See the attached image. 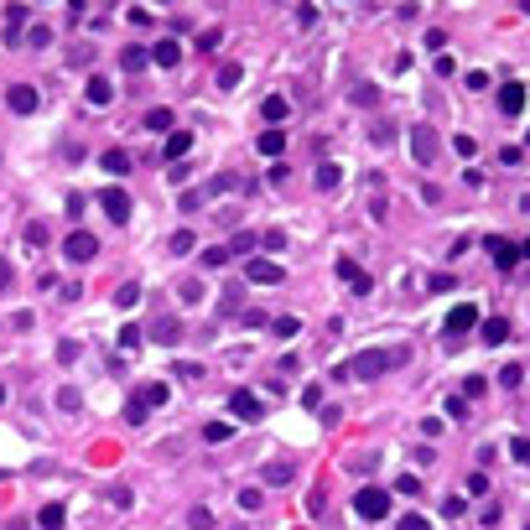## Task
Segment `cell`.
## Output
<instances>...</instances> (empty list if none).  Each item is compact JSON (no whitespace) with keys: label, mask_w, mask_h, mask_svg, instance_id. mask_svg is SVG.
Instances as JSON below:
<instances>
[{"label":"cell","mask_w":530,"mask_h":530,"mask_svg":"<svg viewBox=\"0 0 530 530\" xmlns=\"http://www.w3.org/2000/svg\"><path fill=\"white\" fill-rule=\"evenodd\" d=\"M406 359H411L406 343H395V349H364V353H353L349 364L333 369V379H385L390 369H401Z\"/></svg>","instance_id":"cell-1"},{"label":"cell","mask_w":530,"mask_h":530,"mask_svg":"<svg viewBox=\"0 0 530 530\" xmlns=\"http://www.w3.org/2000/svg\"><path fill=\"white\" fill-rule=\"evenodd\" d=\"M353 515L369 520V525H375V520H385V515H390V494H385V489H359V494H353Z\"/></svg>","instance_id":"cell-2"},{"label":"cell","mask_w":530,"mask_h":530,"mask_svg":"<svg viewBox=\"0 0 530 530\" xmlns=\"http://www.w3.org/2000/svg\"><path fill=\"white\" fill-rule=\"evenodd\" d=\"M63 255H68V260H73V265H89V260H94V255H99V239H94V234H89V229H73V234H68V239H63Z\"/></svg>","instance_id":"cell-3"},{"label":"cell","mask_w":530,"mask_h":530,"mask_svg":"<svg viewBox=\"0 0 530 530\" xmlns=\"http://www.w3.org/2000/svg\"><path fill=\"white\" fill-rule=\"evenodd\" d=\"M229 411H234L239 421H260V416H265V406H260V395H255V390H245V385H239V390H229Z\"/></svg>","instance_id":"cell-4"},{"label":"cell","mask_w":530,"mask_h":530,"mask_svg":"<svg viewBox=\"0 0 530 530\" xmlns=\"http://www.w3.org/2000/svg\"><path fill=\"white\" fill-rule=\"evenodd\" d=\"M483 250L494 255V265H499V271H515V260H520V245H515V239H505V234H489V239H483Z\"/></svg>","instance_id":"cell-5"},{"label":"cell","mask_w":530,"mask_h":530,"mask_svg":"<svg viewBox=\"0 0 530 530\" xmlns=\"http://www.w3.org/2000/svg\"><path fill=\"white\" fill-rule=\"evenodd\" d=\"M99 208H104L115 224H125V219H130V192L125 188H104V192H99Z\"/></svg>","instance_id":"cell-6"},{"label":"cell","mask_w":530,"mask_h":530,"mask_svg":"<svg viewBox=\"0 0 530 530\" xmlns=\"http://www.w3.org/2000/svg\"><path fill=\"white\" fill-rule=\"evenodd\" d=\"M245 276H250L255 286H281V281H286V271L276 265V260H250V265H245Z\"/></svg>","instance_id":"cell-7"},{"label":"cell","mask_w":530,"mask_h":530,"mask_svg":"<svg viewBox=\"0 0 530 530\" xmlns=\"http://www.w3.org/2000/svg\"><path fill=\"white\" fill-rule=\"evenodd\" d=\"M5 104H11V115H32L36 109V89L32 83H11V89H5Z\"/></svg>","instance_id":"cell-8"},{"label":"cell","mask_w":530,"mask_h":530,"mask_svg":"<svg viewBox=\"0 0 530 530\" xmlns=\"http://www.w3.org/2000/svg\"><path fill=\"white\" fill-rule=\"evenodd\" d=\"M411 156H416L421 166H432V156H437V135H432L426 125H416V130H411Z\"/></svg>","instance_id":"cell-9"},{"label":"cell","mask_w":530,"mask_h":530,"mask_svg":"<svg viewBox=\"0 0 530 530\" xmlns=\"http://www.w3.org/2000/svg\"><path fill=\"white\" fill-rule=\"evenodd\" d=\"M473 322H478V307H473V302H458V307L448 312V322H442V328H448V333H468Z\"/></svg>","instance_id":"cell-10"},{"label":"cell","mask_w":530,"mask_h":530,"mask_svg":"<svg viewBox=\"0 0 530 530\" xmlns=\"http://www.w3.org/2000/svg\"><path fill=\"white\" fill-rule=\"evenodd\" d=\"M338 281H349V286H353V291H359V296H369V286H375V281H369L364 271H359V265H353V260H338Z\"/></svg>","instance_id":"cell-11"},{"label":"cell","mask_w":530,"mask_h":530,"mask_svg":"<svg viewBox=\"0 0 530 530\" xmlns=\"http://www.w3.org/2000/svg\"><path fill=\"white\" fill-rule=\"evenodd\" d=\"M499 109H505V115H520V109H525V83H505V89H499Z\"/></svg>","instance_id":"cell-12"},{"label":"cell","mask_w":530,"mask_h":530,"mask_svg":"<svg viewBox=\"0 0 530 530\" xmlns=\"http://www.w3.org/2000/svg\"><path fill=\"white\" fill-rule=\"evenodd\" d=\"M188 151H192V130H172L166 135V162H182Z\"/></svg>","instance_id":"cell-13"},{"label":"cell","mask_w":530,"mask_h":530,"mask_svg":"<svg viewBox=\"0 0 530 530\" xmlns=\"http://www.w3.org/2000/svg\"><path fill=\"white\" fill-rule=\"evenodd\" d=\"M151 63H156V68H177V63H182V47H177V42H156Z\"/></svg>","instance_id":"cell-14"},{"label":"cell","mask_w":530,"mask_h":530,"mask_svg":"<svg viewBox=\"0 0 530 530\" xmlns=\"http://www.w3.org/2000/svg\"><path fill=\"white\" fill-rule=\"evenodd\" d=\"M83 94H89V104H99V109H104L109 99H115V89H109V78H99V73H94V78H89V89H83Z\"/></svg>","instance_id":"cell-15"},{"label":"cell","mask_w":530,"mask_h":530,"mask_svg":"<svg viewBox=\"0 0 530 530\" xmlns=\"http://www.w3.org/2000/svg\"><path fill=\"white\" fill-rule=\"evenodd\" d=\"M265 483L286 489V483H296V468H291V463H265Z\"/></svg>","instance_id":"cell-16"},{"label":"cell","mask_w":530,"mask_h":530,"mask_svg":"<svg viewBox=\"0 0 530 530\" xmlns=\"http://www.w3.org/2000/svg\"><path fill=\"white\" fill-rule=\"evenodd\" d=\"M260 156H281L286 151V135H281V130H260Z\"/></svg>","instance_id":"cell-17"},{"label":"cell","mask_w":530,"mask_h":530,"mask_svg":"<svg viewBox=\"0 0 530 530\" xmlns=\"http://www.w3.org/2000/svg\"><path fill=\"white\" fill-rule=\"evenodd\" d=\"M146 63H151V52H146V47H125V52H120V68H125V73H141Z\"/></svg>","instance_id":"cell-18"},{"label":"cell","mask_w":530,"mask_h":530,"mask_svg":"<svg viewBox=\"0 0 530 530\" xmlns=\"http://www.w3.org/2000/svg\"><path fill=\"white\" fill-rule=\"evenodd\" d=\"M21 26H26V5H11L5 11V42L16 47V36H21Z\"/></svg>","instance_id":"cell-19"},{"label":"cell","mask_w":530,"mask_h":530,"mask_svg":"<svg viewBox=\"0 0 530 530\" xmlns=\"http://www.w3.org/2000/svg\"><path fill=\"white\" fill-rule=\"evenodd\" d=\"M478 333H483V343H494V349H499V343L509 338V322H505V318H489V322H483Z\"/></svg>","instance_id":"cell-20"},{"label":"cell","mask_w":530,"mask_h":530,"mask_svg":"<svg viewBox=\"0 0 530 530\" xmlns=\"http://www.w3.org/2000/svg\"><path fill=\"white\" fill-rule=\"evenodd\" d=\"M63 520H68V509H63V505H42L36 525H42V530H63Z\"/></svg>","instance_id":"cell-21"},{"label":"cell","mask_w":530,"mask_h":530,"mask_svg":"<svg viewBox=\"0 0 530 530\" xmlns=\"http://www.w3.org/2000/svg\"><path fill=\"white\" fill-rule=\"evenodd\" d=\"M338 182H343V166L322 162V166H318V188H322V192H333V188H338Z\"/></svg>","instance_id":"cell-22"},{"label":"cell","mask_w":530,"mask_h":530,"mask_svg":"<svg viewBox=\"0 0 530 530\" xmlns=\"http://www.w3.org/2000/svg\"><path fill=\"white\" fill-rule=\"evenodd\" d=\"M286 109H291V104H286L281 94H271V99H265V104H260V115H265V120H271V125H276V120H286Z\"/></svg>","instance_id":"cell-23"},{"label":"cell","mask_w":530,"mask_h":530,"mask_svg":"<svg viewBox=\"0 0 530 530\" xmlns=\"http://www.w3.org/2000/svg\"><path fill=\"white\" fill-rule=\"evenodd\" d=\"M224 260H229V245H208L203 250V271H219Z\"/></svg>","instance_id":"cell-24"},{"label":"cell","mask_w":530,"mask_h":530,"mask_svg":"<svg viewBox=\"0 0 530 530\" xmlns=\"http://www.w3.org/2000/svg\"><path fill=\"white\" fill-rule=\"evenodd\" d=\"M146 130H172V109H146Z\"/></svg>","instance_id":"cell-25"},{"label":"cell","mask_w":530,"mask_h":530,"mask_svg":"<svg viewBox=\"0 0 530 530\" xmlns=\"http://www.w3.org/2000/svg\"><path fill=\"white\" fill-rule=\"evenodd\" d=\"M135 302H141V286H135V281H125V286L115 291V307H125V312H130Z\"/></svg>","instance_id":"cell-26"},{"label":"cell","mask_w":530,"mask_h":530,"mask_svg":"<svg viewBox=\"0 0 530 530\" xmlns=\"http://www.w3.org/2000/svg\"><path fill=\"white\" fill-rule=\"evenodd\" d=\"M192 245H198V234H192V229H177V234H172V255H188Z\"/></svg>","instance_id":"cell-27"},{"label":"cell","mask_w":530,"mask_h":530,"mask_svg":"<svg viewBox=\"0 0 530 530\" xmlns=\"http://www.w3.org/2000/svg\"><path fill=\"white\" fill-rule=\"evenodd\" d=\"M229 432H234L229 421H208L203 426V442H229Z\"/></svg>","instance_id":"cell-28"},{"label":"cell","mask_w":530,"mask_h":530,"mask_svg":"<svg viewBox=\"0 0 530 530\" xmlns=\"http://www.w3.org/2000/svg\"><path fill=\"white\" fill-rule=\"evenodd\" d=\"M239 78H245V68H239V63H224V68H219V89H234Z\"/></svg>","instance_id":"cell-29"},{"label":"cell","mask_w":530,"mask_h":530,"mask_svg":"<svg viewBox=\"0 0 530 530\" xmlns=\"http://www.w3.org/2000/svg\"><path fill=\"white\" fill-rule=\"evenodd\" d=\"M260 505H265V494H260V489H239V509H245V515H255Z\"/></svg>","instance_id":"cell-30"},{"label":"cell","mask_w":530,"mask_h":530,"mask_svg":"<svg viewBox=\"0 0 530 530\" xmlns=\"http://www.w3.org/2000/svg\"><path fill=\"white\" fill-rule=\"evenodd\" d=\"M509 458H515L520 468H530V437H515V442H509Z\"/></svg>","instance_id":"cell-31"},{"label":"cell","mask_w":530,"mask_h":530,"mask_svg":"<svg viewBox=\"0 0 530 530\" xmlns=\"http://www.w3.org/2000/svg\"><path fill=\"white\" fill-rule=\"evenodd\" d=\"M104 172H130V156L120 151V146H115V151H104Z\"/></svg>","instance_id":"cell-32"},{"label":"cell","mask_w":530,"mask_h":530,"mask_svg":"<svg viewBox=\"0 0 530 530\" xmlns=\"http://www.w3.org/2000/svg\"><path fill=\"white\" fill-rule=\"evenodd\" d=\"M395 530H432V520L411 509V515H401V520H395Z\"/></svg>","instance_id":"cell-33"},{"label":"cell","mask_w":530,"mask_h":530,"mask_svg":"<svg viewBox=\"0 0 530 530\" xmlns=\"http://www.w3.org/2000/svg\"><path fill=\"white\" fill-rule=\"evenodd\" d=\"M353 104H379V89H375V83H359V89H353Z\"/></svg>","instance_id":"cell-34"},{"label":"cell","mask_w":530,"mask_h":530,"mask_svg":"<svg viewBox=\"0 0 530 530\" xmlns=\"http://www.w3.org/2000/svg\"><path fill=\"white\" fill-rule=\"evenodd\" d=\"M250 250H255V234H245V229H239V234L229 239V255H250Z\"/></svg>","instance_id":"cell-35"},{"label":"cell","mask_w":530,"mask_h":530,"mask_svg":"<svg viewBox=\"0 0 530 530\" xmlns=\"http://www.w3.org/2000/svg\"><path fill=\"white\" fill-rule=\"evenodd\" d=\"M58 406H63V411H78V406H83V395H78L73 385H63V390H58Z\"/></svg>","instance_id":"cell-36"},{"label":"cell","mask_w":530,"mask_h":530,"mask_svg":"<svg viewBox=\"0 0 530 530\" xmlns=\"http://www.w3.org/2000/svg\"><path fill=\"white\" fill-rule=\"evenodd\" d=\"M442 515H448V520H463V515H468V499H458V494L442 499Z\"/></svg>","instance_id":"cell-37"},{"label":"cell","mask_w":530,"mask_h":530,"mask_svg":"<svg viewBox=\"0 0 530 530\" xmlns=\"http://www.w3.org/2000/svg\"><path fill=\"white\" fill-rule=\"evenodd\" d=\"M219 312H224V318H234V312H239V286H224V302H219Z\"/></svg>","instance_id":"cell-38"},{"label":"cell","mask_w":530,"mask_h":530,"mask_svg":"<svg viewBox=\"0 0 530 530\" xmlns=\"http://www.w3.org/2000/svg\"><path fill=\"white\" fill-rule=\"evenodd\" d=\"M192 302H203V281H182V307H192Z\"/></svg>","instance_id":"cell-39"},{"label":"cell","mask_w":530,"mask_h":530,"mask_svg":"<svg viewBox=\"0 0 530 530\" xmlns=\"http://www.w3.org/2000/svg\"><path fill=\"white\" fill-rule=\"evenodd\" d=\"M156 338H162V343H177V318H162V322H156Z\"/></svg>","instance_id":"cell-40"},{"label":"cell","mask_w":530,"mask_h":530,"mask_svg":"<svg viewBox=\"0 0 530 530\" xmlns=\"http://www.w3.org/2000/svg\"><path fill=\"white\" fill-rule=\"evenodd\" d=\"M188 525H192V530H213V515H208V509L198 505V509H192V515H188Z\"/></svg>","instance_id":"cell-41"},{"label":"cell","mask_w":530,"mask_h":530,"mask_svg":"<svg viewBox=\"0 0 530 530\" xmlns=\"http://www.w3.org/2000/svg\"><path fill=\"white\" fill-rule=\"evenodd\" d=\"M483 390H489V379H478V375H473V379H463V395H468V401H478Z\"/></svg>","instance_id":"cell-42"},{"label":"cell","mask_w":530,"mask_h":530,"mask_svg":"<svg viewBox=\"0 0 530 530\" xmlns=\"http://www.w3.org/2000/svg\"><path fill=\"white\" fill-rule=\"evenodd\" d=\"M146 411H151L146 401H130V406H125V421H135V426H141V421H146Z\"/></svg>","instance_id":"cell-43"},{"label":"cell","mask_w":530,"mask_h":530,"mask_svg":"<svg viewBox=\"0 0 530 530\" xmlns=\"http://www.w3.org/2000/svg\"><path fill=\"white\" fill-rule=\"evenodd\" d=\"M452 151H458V156H478V141H473V135H458V141H452Z\"/></svg>","instance_id":"cell-44"},{"label":"cell","mask_w":530,"mask_h":530,"mask_svg":"<svg viewBox=\"0 0 530 530\" xmlns=\"http://www.w3.org/2000/svg\"><path fill=\"white\" fill-rule=\"evenodd\" d=\"M499 379H505V385H509V390H515V385H520V379H525V369H520V364H505V369H499Z\"/></svg>","instance_id":"cell-45"},{"label":"cell","mask_w":530,"mask_h":530,"mask_svg":"<svg viewBox=\"0 0 530 530\" xmlns=\"http://www.w3.org/2000/svg\"><path fill=\"white\" fill-rule=\"evenodd\" d=\"M26 42H32V47H47L52 32H47V26H32V32H26Z\"/></svg>","instance_id":"cell-46"},{"label":"cell","mask_w":530,"mask_h":530,"mask_svg":"<svg viewBox=\"0 0 530 530\" xmlns=\"http://www.w3.org/2000/svg\"><path fill=\"white\" fill-rule=\"evenodd\" d=\"M468 494H489V473H468Z\"/></svg>","instance_id":"cell-47"},{"label":"cell","mask_w":530,"mask_h":530,"mask_svg":"<svg viewBox=\"0 0 530 530\" xmlns=\"http://www.w3.org/2000/svg\"><path fill=\"white\" fill-rule=\"evenodd\" d=\"M203 375V364H192V359H182V364H177V379H198Z\"/></svg>","instance_id":"cell-48"},{"label":"cell","mask_w":530,"mask_h":530,"mask_svg":"<svg viewBox=\"0 0 530 530\" xmlns=\"http://www.w3.org/2000/svg\"><path fill=\"white\" fill-rule=\"evenodd\" d=\"M141 401H146V406H162V401H166V385H146Z\"/></svg>","instance_id":"cell-49"},{"label":"cell","mask_w":530,"mask_h":530,"mask_svg":"<svg viewBox=\"0 0 530 530\" xmlns=\"http://www.w3.org/2000/svg\"><path fill=\"white\" fill-rule=\"evenodd\" d=\"M499 162H505V166H520V162H525V151H520V146H505V151H499Z\"/></svg>","instance_id":"cell-50"},{"label":"cell","mask_w":530,"mask_h":530,"mask_svg":"<svg viewBox=\"0 0 530 530\" xmlns=\"http://www.w3.org/2000/svg\"><path fill=\"white\" fill-rule=\"evenodd\" d=\"M271 328H276V333H281V338H291V333H296V328H302V322H296V318H276V322H271Z\"/></svg>","instance_id":"cell-51"},{"label":"cell","mask_w":530,"mask_h":530,"mask_svg":"<svg viewBox=\"0 0 530 530\" xmlns=\"http://www.w3.org/2000/svg\"><path fill=\"white\" fill-rule=\"evenodd\" d=\"M26 239H32V245H47V224H26Z\"/></svg>","instance_id":"cell-52"},{"label":"cell","mask_w":530,"mask_h":530,"mask_svg":"<svg viewBox=\"0 0 530 530\" xmlns=\"http://www.w3.org/2000/svg\"><path fill=\"white\" fill-rule=\"evenodd\" d=\"M302 406H307V411H312V406H322V390H318V385H307V390H302Z\"/></svg>","instance_id":"cell-53"},{"label":"cell","mask_w":530,"mask_h":530,"mask_svg":"<svg viewBox=\"0 0 530 530\" xmlns=\"http://www.w3.org/2000/svg\"><path fill=\"white\" fill-rule=\"evenodd\" d=\"M11 286V260H0V291Z\"/></svg>","instance_id":"cell-54"},{"label":"cell","mask_w":530,"mask_h":530,"mask_svg":"<svg viewBox=\"0 0 530 530\" xmlns=\"http://www.w3.org/2000/svg\"><path fill=\"white\" fill-rule=\"evenodd\" d=\"M520 213H530V198H520Z\"/></svg>","instance_id":"cell-55"},{"label":"cell","mask_w":530,"mask_h":530,"mask_svg":"<svg viewBox=\"0 0 530 530\" xmlns=\"http://www.w3.org/2000/svg\"><path fill=\"white\" fill-rule=\"evenodd\" d=\"M520 255H530V239H525V245H520Z\"/></svg>","instance_id":"cell-56"}]
</instances>
